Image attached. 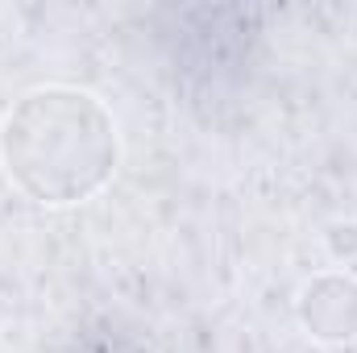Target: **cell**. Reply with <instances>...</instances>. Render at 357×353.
Returning a JSON list of instances; mask_svg holds the SVG:
<instances>
[{
    "label": "cell",
    "mask_w": 357,
    "mask_h": 353,
    "mask_svg": "<svg viewBox=\"0 0 357 353\" xmlns=\"http://www.w3.org/2000/svg\"><path fill=\"white\" fill-rule=\"evenodd\" d=\"M0 158L8 179L38 204H84L108 187L121 163L112 112L79 88L25 91L0 125Z\"/></svg>",
    "instance_id": "cell-1"
},
{
    "label": "cell",
    "mask_w": 357,
    "mask_h": 353,
    "mask_svg": "<svg viewBox=\"0 0 357 353\" xmlns=\"http://www.w3.org/2000/svg\"><path fill=\"white\" fill-rule=\"evenodd\" d=\"M299 320L316 341H354L357 337V278L320 274L299 291Z\"/></svg>",
    "instance_id": "cell-2"
}]
</instances>
